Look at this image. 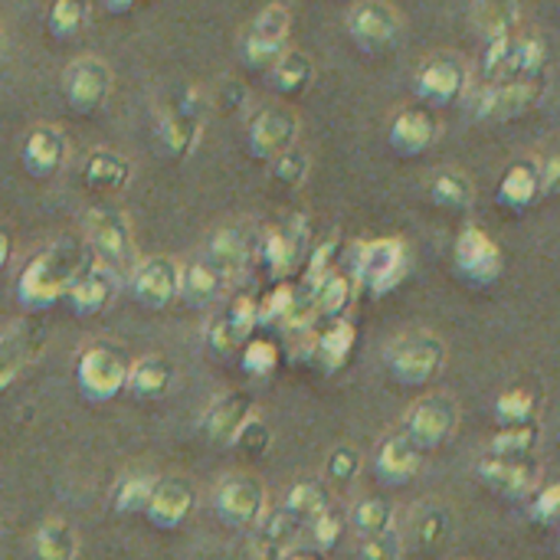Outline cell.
I'll return each instance as SVG.
<instances>
[{
	"instance_id": "4dcf8cb0",
	"label": "cell",
	"mask_w": 560,
	"mask_h": 560,
	"mask_svg": "<svg viewBox=\"0 0 560 560\" xmlns=\"http://www.w3.org/2000/svg\"><path fill=\"white\" fill-rule=\"evenodd\" d=\"M453 535V515L450 509L436 505V502H427L423 509H417L413 522H410V541L417 551L423 555H433L440 551Z\"/></svg>"
},
{
	"instance_id": "f5cc1de1",
	"label": "cell",
	"mask_w": 560,
	"mask_h": 560,
	"mask_svg": "<svg viewBox=\"0 0 560 560\" xmlns=\"http://www.w3.org/2000/svg\"><path fill=\"white\" fill-rule=\"evenodd\" d=\"M361 472V453H358V446H335L331 450V456L325 459V476L331 479V482H351L354 476Z\"/></svg>"
},
{
	"instance_id": "83f0119b",
	"label": "cell",
	"mask_w": 560,
	"mask_h": 560,
	"mask_svg": "<svg viewBox=\"0 0 560 560\" xmlns=\"http://www.w3.org/2000/svg\"><path fill=\"white\" fill-rule=\"evenodd\" d=\"M246 259H249V240L240 226H223L210 236V246H207V262L230 282L236 272L246 269Z\"/></svg>"
},
{
	"instance_id": "681fc988",
	"label": "cell",
	"mask_w": 560,
	"mask_h": 560,
	"mask_svg": "<svg viewBox=\"0 0 560 560\" xmlns=\"http://www.w3.org/2000/svg\"><path fill=\"white\" fill-rule=\"evenodd\" d=\"M26 364V341L23 335H3L0 338V394L13 387Z\"/></svg>"
},
{
	"instance_id": "52a82bcc",
	"label": "cell",
	"mask_w": 560,
	"mask_h": 560,
	"mask_svg": "<svg viewBox=\"0 0 560 560\" xmlns=\"http://www.w3.org/2000/svg\"><path fill=\"white\" fill-rule=\"evenodd\" d=\"M62 95L75 115L98 112L112 95V69L102 56H75L62 72Z\"/></svg>"
},
{
	"instance_id": "6da1fadb",
	"label": "cell",
	"mask_w": 560,
	"mask_h": 560,
	"mask_svg": "<svg viewBox=\"0 0 560 560\" xmlns=\"http://www.w3.org/2000/svg\"><path fill=\"white\" fill-rule=\"evenodd\" d=\"M85 269V249L72 240H59L39 256H33L20 279H16V299L26 312H49L59 302H66V292L72 279Z\"/></svg>"
},
{
	"instance_id": "603a6c76",
	"label": "cell",
	"mask_w": 560,
	"mask_h": 560,
	"mask_svg": "<svg viewBox=\"0 0 560 560\" xmlns=\"http://www.w3.org/2000/svg\"><path fill=\"white\" fill-rule=\"evenodd\" d=\"M374 466H377V479H381V482H387V486H404V482H410V479L420 472L423 453H420L404 433H394V436H387V440L377 446Z\"/></svg>"
},
{
	"instance_id": "ee69618b",
	"label": "cell",
	"mask_w": 560,
	"mask_h": 560,
	"mask_svg": "<svg viewBox=\"0 0 560 560\" xmlns=\"http://www.w3.org/2000/svg\"><path fill=\"white\" fill-rule=\"evenodd\" d=\"M548 66V46L538 36H518L515 39V79L538 82V75Z\"/></svg>"
},
{
	"instance_id": "e575fe53",
	"label": "cell",
	"mask_w": 560,
	"mask_h": 560,
	"mask_svg": "<svg viewBox=\"0 0 560 560\" xmlns=\"http://www.w3.org/2000/svg\"><path fill=\"white\" fill-rule=\"evenodd\" d=\"M331 509V499H328V489L325 482H315V479H302L295 482L289 492H285V502H282V512L299 525V522H312L318 518L322 512Z\"/></svg>"
},
{
	"instance_id": "d6986e66",
	"label": "cell",
	"mask_w": 560,
	"mask_h": 560,
	"mask_svg": "<svg viewBox=\"0 0 560 560\" xmlns=\"http://www.w3.org/2000/svg\"><path fill=\"white\" fill-rule=\"evenodd\" d=\"M256 413V404H253V394L249 390H230L223 397H217L203 420H200V430L210 443H220V446H230L236 430Z\"/></svg>"
},
{
	"instance_id": "b9f144b4",
	"label": "cell",
	"mask_w": 560,
	"mask_h": 560,
	"mask_svg": "<svg viewBox=\"0 0 560 560\" xmlns=\"http://www.w3.org/2000/svg\"><path fill=\"white\" fill-rule=\"evenodd\" d=\"M154 486H158L154 476H125L112 492V509L118 515H144Z\"/></svg>"
},
{
	"instance_id": "484cf974",
	"label": "cell",
	"mask_w": 560,
	"mask_h": 560,
	"mask_svg": "<svg viewBox=\"0 0 560 560\" xmlns=\"http://www.w3.org/2000/svg\"><path fill=\"white\" fill-rule=\"evenodd\" d=\"M266 75H269V85H272L276 95L295 98V95H302V92L312 89V82H315V62H312L308 52L285 49V52L279 56V62H276Z\"/></svg>"
},
{
	"instance_id": "7c38bea8",
	"label": "cell",
	"mask_w": 560,
	"mask_h": 560,
	"mask_svg": "<svg viewBox=\"0 0 560 560\" xmlns=\"http://www.w3.org/2000/svg\"><path fill=\"white\" fill-rule=\"evenodd\" d=\"M217 515L230 528H253L266 512V486L253 476H230L217 489Z\"/></svg>"
},
{
	"instance_id": "f546056e",
	"label": "cell",
	"mask_w": 560,
	"mask_h": 560,
	"mask_svg": "<svg viewBox=\"0 0 560 560\" xmlns=\"http://www.w3.org/2000/svg\"><path fill=\"white\" fill-rule=\"evenodd\" d=\"M197 141H200V118H190L177 108H171L158 118V144L167 158H174V161L190 158Z\"/></svg>"
},
{
	"instance_id": "6125c7cd",
	"label": "cell",
	"mask_w": 560,
	"mask_h": 560,
	"mask_svg": "<svg viewBox=\"0 0 560 560\" xmlns=\"http://www.w3.org/2000/svg\"><path fill=\"white\" fill-rule=\"evenodd\" d=\"M7 262H10V240H7V233L0 230V272L7 269Z\"/></svg>"
},
{
	"instance_id": "9f6ffc18",
	"label": "cell",
	"mask_w": 560,
	"mask_h": 560,
	"mask_svg": "<svg viewBox=\"0 0 560 560\" xmlns=\"http://www.w3.org/2000/svg\"><path fill=\"white\" fill-rule=\"evenodd\" d=\"M335 253H338V243H335V240L318 243V246L308 253V259H305V282H302V285L315 289L328 272H335Z\"/></svg>"
},
{
	"instance_id": "f35d334b",
	"label": "cell",
	"mask_w": 560,
	"mask_h": 560,
	"mask_svg": "<svg viewBox=\"0 0 560 560\" xmlns=\"http://www.w3.org/2000/svg\"><path fill=\"white\" fill-rule=\"evenodd\" d=\"M541 446V430L535 427H515V430H499L489 440V453L495 459H532L535 450Z\"/></svg>"
},
{
	"instance_id": "db71d44e",
	"label": "cell",
	"mask_w": 560,
	"mask_h": 560,
	"mask_svg": "<svg viewBox=\"0 0 560 560\" xmlns=\"http://www.w3.org/2000/svg\"><path fill=\"white\" fill-rule=\"evenodd\" d=\"M243 338L236 335V328L220 315V318H213L210 325H207V348L217 354V358H230V354H236V351H243Z\"/></svg>"
},
{
	"instance_id": "ac0fdd59",
	"label": "cell",
	"mask_w": 560,
	"mask_h": 560,
	"mask_svg": "<svg viewBox=\"0 0 560 560\" xmlns=\"http://www.w3.org/2000/svg\"><path fill=\"white\" fill-rule=\"evenodd\" d=\"M541 476V466L538 459H495V456H486L479 463V479L482 486H489L495 495L502 499H522L535 489Z\"/></svg>"
},
{
	"instance_id": "91938a15",
	"label": "cell",
	"mask_w": 560,
	"mask_h": 560,
	"mask_svg": "<svg viewBox=\"0 0 560 560\" xmlns=\"http://www.w3.org/2000/svg\"><path fill=\"white\" fill-rule=\"evenodd\" d=\"M282 560H325L318 551H312V548H289Z\"/></svg>"
},
{
	"instance_id": "74e56055",
	"label": "cell",
	"mask_w": 560,
	"mask_h": 560,
	"mask_svg": "<svg viewBox=\"0 0 560 560\" xmlns=\"http://www.w3.org/2000/svg\"><path fill=\"white\" fill-rule=\"evenodd\" d=\"M89 26V0H52L46 13V30L52 39H75Z\"/></svg>"
},
{
	"instance_id": "94428289",
	"label": "cell",
	"mask_w": 560,
	"mask_h": 560,
	"mask_svg": "<svg viewBox=\"0 0 560 560\" xmlns=\"http://www.w3.org/2000/svg\"><path fill=\"white\" fill-rule=\"evenodd\" d=\"M108 13H131L138 7V0H102Z\"/></svg>"
},
{
	"instance_id": "e0dca14e",
	"label": "cell",
	"mask_w": 560,
	"mask_h": 560,
	"mask_svg": "<svg viewBox=\"0 0 560 560\" xmlns=\"http://www.w3.org/2000/svg\"><path fill=\"white\" fill-rule=\"evenodd\" d=\"M436 138H440V121H436V115L430 108H420V105L397 112L394 121H390V131H387L390 148L400 158H420V154H427L436 144Z\"/></svg>"
},
{
	"instance_id": "8992f818",
	"label": "cell",
	"mask_w": 560,
	"mask_h": 560,
	"mask_svg": "<svg viewBox=\"0 0 560 560\" xmlns=\"http://www.w3.org/2000/svg\"><path fill=\"white\" fill-rule=\"evenodd\" d=\"M453 266H456V276L463 282H469L476 289H486V285L499 282V276L505 269V256H502V246L482 226L469 223L456 236Z\"/></svg>"
},
{
	"instance_id": "ba28073f",
	"label": "cell",
	"mask_w": 560,
	"mask_h": 560,
	"mask_svg": "<svg viewBox=\"0 0 560 560\" xmlns=\"http://www.w3.org/2000/svg\"><path fill=\"white\" fill-rule=\"evenodd\" d=\"M459 427V404L446 394H433V397H423L410 413H407V427H404V436L420 450H440L453 440Z\"/></svg>"
},
{
	"instance_id": "d6a6232c",
	"label": "cell",
	"mask_w": 560,
	"mask_h": 560,
	"mask_svg": "<svg viewBox=\"0 0 560 560\" xmlns=\"http://www.w3.org/2000/svg\"><path fill=\"white\" fill-rule=\"evenodd\" d=\"M312 302H315V315L318 318H328V322H338L348 315L351 302H354V282L348 272H328L315 289H312Z\"/></svg>"
},
{
	"instance_id": "7402d4cb",
	"label": "cell",
	"mask_w": 560,
	"mask_h": 560,
	"mask_svg": "<svg viewBox=\"0 0 560 560\" xmlns=\"http://www.w3.org/2000/svg\"><path fill=\"white\" fill-rule=\"evenodd\" d=\"M295 522L282 509H266L249 528V560H282L295 541Z\"/></svg>"
},
{
	"instance_id": "bcb514c9",
	"label": "cell",
	"mask_w": 560,
	"mask_h": 560,
	"mask_svg": "<svg viewBox=\"0 0 560 560\" xmlns=\"http://www.w3.org/2000/svg\"><path fill=\"white\" fill-rule=\"evenodd\" d=\"M285 52V43H266V39H256V36H246L240 39V62L246 69H256V72H269L279 56Z\"/></svg>"
},
{
	"instance_id": "8fae6325",
	"label": "cell",
	"mask_w": 560,
	"mask_h": 560,
	"mask_svg": "<svg viewBox=\"0 0 560 560\" xmlns=\"http://www.w3.org/2000/svg\"><path fill=\"white\" fill-rule=\"evenodd\" d=\"M541 98L538 82H489L472 98V118L476 121H512L532 112Z\"/></svg>"
},
{
	"instance_id": "680465c9",
	"label": "cell",
	"mask_w": 560,
	"mask_h": 560,
	"mask_svg": "<svg viewBox=\"0 0 560 560\" xmlns=\"http://www.w3.org/2000/svg\"><path fill=\"white\" fill-rule=\"evenodd\" d=\"M532 522H538V525H545V528H551V525H558V515H560V486L558 482H551V486H545V489H538V495L532 499Z\"/></svg>"
},
{
	"instance_id": "816d5d0a",
	"label": "cell",
	"mask_w": 560,
	"mask_h": 560,
	"mask_svg": "<svg viewBox=\"0 0 560 560\" xmlns=\"http://www.w3.org/2000/svg\"><path fill=\"white\" fill-rule=\"evenodd\" d=\"M243 368L256 377H269L279 368V348L272 341H246L243 345Z\"/></svg>"
},
{
	"instance_id": "30bf717a",
	"label": "cell",
	"mask_w": 560,
	"mask_h": 560,
	"mask_svg": "<svg viewBox=\"0 0 560 560\" xmlns=\"http://www.w3.org/2000/svg\"><path fill=\"white\" fill-rule=\"evenodd\" d=\"M299 115L285 105H269L249 118L246 148L256 161H276L282 151L299 144Z\"/></svg>"
},
{
	"instance_id": "5b68a950",
	"label": "cell",
	"mask_w": 560,
	"mask_h": 560,
	"mask_svg": "<svg viewBox=\"0 0 560 560\" xmlns=\"http://www.w3.org/2000/svg\"><path fill=\"white\" fill-rule=\"evenodd\" d=\"M407 272H410L407 269V246L400 240L384 236V240H368L358 246L354 276L368 292L387 295L407 279Z\"/></svg>"
},
{
	"instance_id": "d4e9b609",
	"label": "cell",
	"mask_w": 560,
	"mask_h": 560,
	"mask_svg": "<svg viewBox=\"0 0 560 560\" xmlns=\"http://www.w3.org/2000/svg\"><path fill=\"white\" fill-rule=\"evenodd\" d=\"M174 364L167 358H141L135 364H128V381L125 390H131L138 400H161L167 397V390L174 387Z\"/></svg>"
},
{
	"instance_id": "44dd1931",
	"label": "cell",
	"mask_w": 560,
	"mask_h": 560,
	"mask_svg": "<svg viewBox=\"0 0 560 560\" xmlns=\"http://www.w3.org/2000/svg\"><path fill=\"white\" fill-rule=\"evenodd\" d=\"M190 509H194V492H190V486L180 482V479H164V482L154 486L144 515H148V522H151L154 528L174 532V528H180V525L190 518Z\"/></svg>"
},
{
	"instance_id": "60d3db41",
	"label": "cell",
	"mask_w": 560,
	"mask_h": 560,
	"mask_svg": "<svg viewBox=\"0 0 560 560\" xmlns=\"http://www.w3.org/2000/svg\"><path fill=\"white\" fill-rule=\"evenodd\" d=\"M495 423L502 430H515V427H535L538 423V400L528 390H505L495 400Z\"/></svg>"
},
{
	"instance_id": "277c9868",
	"label": "cell",
	"mask_w": 560,
	"mask_h": 560,
	"mask_svg": "<svg viewBox=\"0 0 560 560\" xmlns=\"http://www.w3.org/2000/svg\"><path fill=\"white\" fill-rule=\"evenodd\" d=\"M345 26H348L351 43L361 52L374 56V52H387L397 46V39L404 33V16L390 0H358L348 10Z\"/></svg>"
},
{
	"instance_id": "7bdbcfd3",
	"label": "cell",
	"mask_w": 560,
	"mask_h": 560,
	"mask_svg": "<svg viewBox=\"0 0 560 560\" xmlns=\"http://www.w3.org/2000/svg\"><path fill=\"white\" fill-rule=\"evenodd\" d=\"M289 26H292V13L282 0H272L266 3L246 26V36H256V39H266V43H285L289 36Z\"/></svg>"
},
{
	"instance_id": "f6af8a7d",
	"label": "cell",
	"mask_w": 560,
	"mask_h": 560,
	"mask_svg": "<svg viewBox=\"0 0 560 560\" xmlns=\"http://www.w3.org/2000/svg\"><path fill=\"white\" fill-rule=\"evenodd\" d=\"M308 167H312L308 151H302V148L295 144V148L282 151V154L272 161V177H276V184H282V187L295 190V187H302V184H305Z\"/></svg>"
},
{
	"instance_id": "6f0895ef",
	"label": "cell",
	"mask_w": 560,
	"mask_h": 560,
	"mask_svg": "<svg viewBox=\"0 0 560 560\" xmlns=\"http://www.w3.org/2000/svg\"><path fill=\"white\" fill-rule=\"evenodd\" d=\"M404 541L397 532L377 535V538H361L358 545V560H400Z\"/></svg>"
},
{
	"instance_id": "9a60e30c",
	"label": "cell",
	"mask_w": 560,
	"mask_h": 560,
	"mask_svg": "<svg viewBox=\"0 0 560 560\" xmlns=\"http://www.w3.org/2000/svg\"><path fill=\"white\" fill-rule=\"evenodd\" d=\"M115 295H118V279H115L112 266H105V262L89 266L85 262V269L72 279V285L66 292V302H69L72 315L95 318V315L112 308Z\"/></svg>"
},
{
	"instance_id": "f1b7e54d",
	"label": "cell",
	"mask_w": 560,
	"mask_h": 560,
	"mask_svg": "<svg viewBox=\"0 0 560 560\" xmlns=\"http://www.w3.org/2000/svg\"><path fill=\"white\" fill-rule=\"evenodd\" d=\"M223 292H226V279L207 259L180 269V295L177 299H184L190 308H207V305L220 302Z\"/></svg>"
},
{
	"instance_id": "4316f807",
	"label": "cell",
	"mask_w": 560,
	"mask_h": 560,
	"mask_svg": "<svg viewBox=\"0 0 560 560\" xmlns=\"http://www.w3.org/2000/svg\"><path fill=\"white\" fill-rule=\"evenodd\" d=\"M82 184L89 190L118 194L131 184V164L115 151H92L82 164Z\"/></svg>"
},
{
	"instance_id": "4fadbf2b",
	"label": "cell",
	"mask_w": 560,
	"mask_h": 560,
	"mask_svg": "<svg viewBox=\"0 0 560 560\" xmlns=\"http://www.w3.org/2000/svg\"><path fill=\"white\" fill-rule=\"evenodd\" d=\"M85 240L89 246L112 266L125 262L135 249L131 240V223L121 210L115 207H92L85 213Z\"/></svg>"
},
{
	"instance_id": "ab89813d",
	"label": "cell",
	"mask_w": 560,
	"mask_h": 560,
	"mask_svg": "<svg viewBox=\"0 0 560 560\" xmlns=\"http://www.w3.org/2000/svg\"><path fill=\"white\" fill-rule=\"evenodd\" d=\"M351 525H354L358 538H377V535L394 532V525H397V512H394V505H390V502H384V499H364V502H358V505H354V512H351Z\"/></svg>"
},
{
	"instance_id": "2e32d148",
	"label": "cell",
	"mask_w": 560,
	"mask_h": 560,
	"mask_svg": "<svg viewBox=\"0 0 560 560\" xmlns=\"http://www.w3.org/2000/svg\"><path fill=\"white\" fill-rule=\"evenodd\" d=\"M69 154L66 135L56 125H36L26 131L23 148H20V164L33 180H49L62 171Z\"/></svg>"
},
{
	"instance_id": "836d02e7",
	"label": "cell",
	"mask_w": 560,
	"mask_h": 560,
	"mask_svg": "<svg viewBox=\"0 0 560 560\" xmlns=\"http://www.w3.org/2000/svg\"><path fill=\"white\" fill-rule=\"evenodd\" d=\"M33 558L36 560H75L79 538L69 522L49 518L33 532Z\"/></svg>"
},
{
	"instance_id": "f907efd6",
	"label": "cell",
	"mask_w": 560,
	"mask_h": 560,
	"mask_svg": "<svg viewBox=\"0 0 560 560\" xmlns=\"http://www.w3.org/2000/svg\"><path fill=\"white\" fill-rule=\"evenodd\" d=\"M292 285H285V282H279L272 292H266L262 299H256V322L259 325H282V318H285V312H289V305H292Z\"/></svg>"
},
{
	"instance_id": "1f68e13d",
	"label": "cell",
	"mask_w": 560,
	"mask_h": 560,
	"mask_svg": "<svg viewBox=\"0 0 560 560\" xmlns=\"http://www.w3.org/2000/svg\"><path fill=\"white\" fill-rule=\"evenodd\" d=\"M354 348H358V328H354V322L338 318V322H331V325L318 335V341H315V358H318V364H322L328 374H335V371H341V368L351 361Z\"/></svg>"
},
{
	"instance_id": "5bb4252c",
	"label": "cell",
	"mask_w": 560,
	"mask_h": 560,
	"mask_svg": "<svg viewBox=\"0 0 560 560\" xmlns=\"http://www.w3.org/2000/svg\"><path fill=\"white\" fill-rule=\"evenodd\" d=\"M131 295L144 308H167L180 295V266L171 256H148L131 276Z\"/></svg>"
},
{
	"instance_id": "3957f363",
	"label": "cell",
	"mask_w": 560,
	"mask_h": 560,
	"mask_svg": "<svg viewBox=\"0 0 560 560\" xmlns=\"http://www.w3.org/2000/svg\"><path fill=\"white\" fill-rule=\"evenodd\" d=\"M128 361L112 345H92L75 358V384L79 394L92 404H108L125 390Z\"/></svg>"
},
{
	"instance_id": "9c48e42d",
	"label": "cell",
	"mask_w": 560,
	"mask_h": 560,
	"mask_svg": "<svg viewBox=\"0 0 560 560\" xmlns=\"http://www.w3.org/2000/svg\"><path fill=\"white\" fill-rule=\"evenodd\" d=\"M466 85H469V69H466V62L456 52H436V56H430L417 69V82H413L417 95L427 105H433V108L456 105L466 95Z\"/></svg>"
},
{
	"instance_id": "7dc6e473",
	"label": "cell",
	"mask_w": 560,
	"mask_h": 560,
	"mask_svg": "<svg viewBox=\"0 0 560 560\" xmlns=\"http://www.w3.org/2000/svg\"><path fill=\"white\" fill-rule=\"evenodd\" d=\"M233 450H240L243 456H253V459H259V456H266L269 453V446H272V430L266 427V420H259L256 413L236 430V436H233V443H230Z\"/></svg>"
},
{
	"instance_id": "c3c4849f",
	"label": "cell",
	"mask_w": 560,
	"mask_h": 560,
	"mask_svg": "<svg viewBox=\"0 0 560 560\" xmlns=\"http://www.w3.org/2000/svg\"><path fill=\"white\" fill-rule=\"evenodd\" d=\"M308 528H312V545H315L312 551H318V555L335 551V548L341 545V538H345V518H341V512H335V509H328V512H322L318 518H312Z\"/></svg>"
},
{
	"instance_id": "11a10c76",
	"label": "cell",
	"mask_w": 560,
	"mask_h": 560,
	"mask_svg": "<svg viewBox=\"0 0 560 560\" xmlns=\"http://www.w3.org/2000/svg\"><path fill=\"white\" fill-rule=\"evenodd\" d=\"M223 318L236 328V335H240L243 341H253V331L259 328V322H256V299H249V295H236V299L226 305Z\"/></svg>"
},
{
	"instance_id": "ffe728a7",
	"label": "cell",
	"mask_w": 560,
	"mask_h": 560,
	"mask_svg": "<svg viewBox=\"0 0 560 560\" xmlns=\"http://www.w3.org/2000/svg\"><path fill=\"white\" fill-rule=\"evenodd\" d=\"M305 220H292L289 226H279L272 233H266L262 240V262L269 266V272L276 279H289L299 272L302 259H305Z\"/></svg>"
},
{
	"instance_id": "7a4b0ae2",
	"label": "cell",
	"mask_w": 560,
	"mask_h": 560,
	"mask_svg": "<svg viewBox=\"0 0 560 560\" xmlns=\"http://www.w3.org/2000/svg\"><path fill=\"white\" fill-rule=\"evenodd\" d=\"M387 374L404 387H423L446 368V345L433 331H410L387 345Z\"/></svg>"
},
{
	"instance_id": "cb8c5ba5",
	"label": "cell",
	"mask_w": 560,
	"mask_h": 560,
	"mask_svg": "<svg viewBox=\"0 0 560 560\" xmlns=\"http://www.w3.org/2000/svg\"><path fill=\"white\" fill-rule=\"evenodd\" d=\"M541 194H545V190H541V171H538V164H532V161L512 164V167L502 174L499 190H495L499 203H502L505 210H512V213H522V210L535 207Z\"/></svg>"
},
{
	"instance_id": "d590c367",
	"label": "cell",
	"mask_w": 560,
	"mask_h": 560,
	"mask_svg": "<svg viewBox=\"0 0 560 560\" xmlns=\"http://www.w3.org/2000/svg\"><path fill=\"white\" fill-rule=\"evenodd\" d=\"M472 20H476V30H479V36L486 43L499 39V36H509V33H515L518 0H476L472 3Z\"/></svg>"
},
{
	"instance_id": "8d00e7d4",
	"label": "cell",
	"mask_w": 560,
	"mask_h": 560,
	"mask_svg": "<svg viewBox=\"0 0 560 560\" xmlns=\"http://www.w3.org/2000/svg\"><path fill=\"white\" fill-rule=\"evenodd\" d=\"M430 197L443 210H469L476 200V187L463 171H440L430 180Z\"/></svg>"
}]
</instances>
